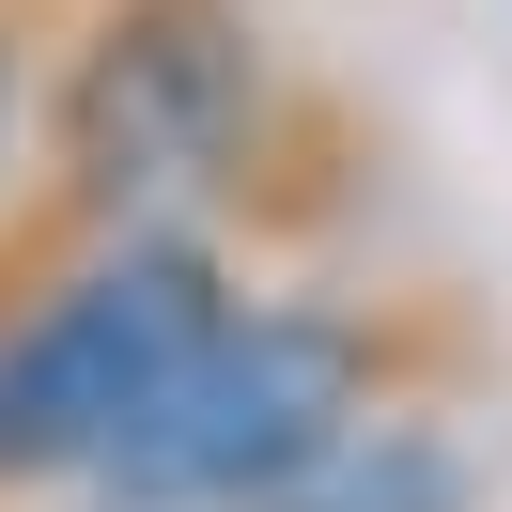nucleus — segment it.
Returning <instances> with one entry per match:
<instances>
[{"instance_id":"f257e3e1","label":"nucleus","mask_w":512,"mask_h":512,"mask_svg":"<svg viewBox=\"0 0 512 512\" xmlns=\"http://www.w3.org/2000/svg\"><path fill=\"white\" fill-rule=\"evenodd\" d=\"M481 311L450 280H249L187 342V373L125 419L94 512H264L295 466L357 435L404 388H481Z\"/></svg>"},{"instance_id":"f03ea898","label":"nucleus","mask_w":512,"mask_h":512,"mask_svg":"<svg viewBox=\"0 0 512 512\" xmlns=\"http://www.w3.org/2000/svg\"><path fill=\"white\" fill-rule=\"evenodd\" d=\"M295 94L249 0H78L63 78H47V202L16 249L78 233H295Z\"/></svg>"},{"instance_id":"7ed1b4c3","label":"nucleus","mask_w":512,"mask_h":512,"mask_svg":"<svg viewBox=\"0 0 512 512\" xmlns=\"http://www.w3.org/2000/svg\"><path fill=\"white\" fill-rule=\"evenodd\" d=\"M497 466H481V388H404L373 404L326 466H295L264 512H481Z\"/></svg>"},{"instance_id":"20e7f679","label":"nucleus","mask_w":512,"mask_h":512,"mask_svg":"<svg viewBox=\"0 0 512 512\" xmlns=\"http://www.w3.org/2000/svg\"><path fill=\"white\" fill-rule=\"evenodd\" d=\"M47 47H63V32H47L32 0H0V171H16V125H32V63H47Z\"/></svg>"}]
</instances>
